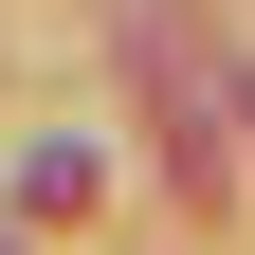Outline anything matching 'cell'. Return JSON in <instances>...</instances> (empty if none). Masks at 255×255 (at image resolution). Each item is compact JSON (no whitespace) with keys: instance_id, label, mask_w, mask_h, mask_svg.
<instances>
[{"instance_id":"3","label":"cell","mask_w":255,"mask_h":255,"mask_svg":"<svg viewBox=\"0 0 255 255\" xmlns=\"http://www.w3.org/2000/svg\"><path fill=\"white\" fill-rule=\"evenodd\" d=\"M237 146H255V55H237Z\"/></svg>"},{"instance_id":"1","label":"cell","mask_w":255,"mask_h":255,"mask_svg":"<svg viewBox=\"0 0 255 255\" xmlns=\"http://www.w3.org/2000/svg\"><path fill=\"white\" fill-rule=\"evenodd\" d=\"M128 73H146L164 201H182V219H219V201H237V55H219L182 0H128Z\"/></svg>"},{"instance_id":"2","label":"cell","mask_w":255,"mask_h":255,"mask_svg":"<svg viewBox=\"0 0 255 255\" xmlns=\"http://www.w3.org/2000/svg\"><path fill=\"white\" fill-rule=\"evenodd\" d=\"M73 201H110V146H37L18 164V219H73Z\"/></svg>"},{"instance_id":"4","label":"cell","mask_w":255,"mask_h":255,"mask_svg":"<svg viewBox=\"0 0 255 255\" xmlns=\"http://www.w3.org/2000/svg\"><path fill=\"white\" fill-rule=\"evenodd\" d=\"M0 255H18V237H0Z\"/></svg>"}]
</instances>
